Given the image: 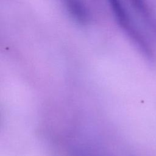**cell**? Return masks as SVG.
I'll use <instances>...</instances> for the list:
<instances>
[{"label": "cell", "mask_w": 156, "mask_h": 156, "mask_svg": "<svg viewBox=\"0 0 156 156\" xmlns=\"http://www.w3.org/2000/svg\"><path fill=\"white\" fill-rule=\"evenodd\" d=\"M120 28L135 47L148 59L154 60L155 52L147 37L138 27L122 0H107Z\"/></svg>", "instance_id": "6da1fadb"}, {"label": "cell", "mask_w": 156, "mask_h": 156, "mask_svg": "<svg viewBox=\"0 0 156 156\" xmlns=\"http://www.w3.org/2000/svg\"><path fill=\"white\" fill-rule=\"evenodd\" d=\"M151 36L156 39V13L147 0H127Z\"/></svg>", "instance_id": "7a4b0ae2"}, {"label": "cell", "mask_w": 156, "mask_h": 156, "mask_svg": "<svg viewBox=\"0 0 156 156\" xmlns=\"http://www.w3.org/2000/svg\"><path fill=\"white\" fill-rule=\"evenodd\" d=\"M71 18L80 24H86L90 15L83 0H60Z\"/></svg>", "instance_id": "3957f363"}]
</instances>
